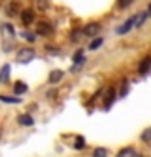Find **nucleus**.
Segmentation results:
<instances>
[{
  "instance_id": "f257e3e1",
  "label": "nucleus",
  "mask_w": 151,
  "mask_h": 157,
  "mask_svg": "<svg viewBox=\"0 0 151 157\" xmlns=\"http://www.w3.org/2000/svg\"><path fill=\"white\" fill-rule=\"evenodd\" d=\"M36 58V50L33 48V46H21V48L15 52V61H17V63H31V61H33Z\"/></svg>"
},
{
  "instance_id": "f03ea898",
  "label": "nucleus",
  "mask_w": 151,
  "mask_h": 157,
  "mask_svg": "<svg viewBox=\"0 0 151 157\" xmlns=\"http://www.w3.org/2000/svg\"><path fill=\"white\" fill-rule=\"evenodd\" d=\"M19 21H21V25L25 27V29H29L31 25H35V23H36V12H35V8H21Z\"/></svg>"
},
{
  "instance_id": "7ed1b4c3",
  "label": "nucleus",
  "mask_w": 151,
  "mask_h": 157,
  "mask_svg": "<svg viewBox=\"0 0 151 157\" xmlns=\"http://www.w3.org/2000/svg\"><path fill=\"white\" fill-rule=\"evenodd\" d=\"M35 33L38 35V36H52L54 33H55V29H54V25L48 21V19H40V21H36L35 23Z\"/></svg>"
},
{
  "instance_id": "20e7f679",
  "label": "nucleus",
  "mask_w": 151,
  "mask_h": 157,
  "mask_svg": "<svg viewBox=\"0 0 151 157\" xmlns=\"http://www.w3.org/2000/svg\"><path fill=\"white\" fill-rule=\"evenodd\" d=\"M21 13V6L17 0H8V2H4V15L8 19H13V17H19Z\"/></svg>"
},
{
  "instance_id": "39448f33",
  "label": "nucleus",
  "mask_w": 151,
  "mask_h": 157,
  "mask_svg": "<svg viewBox=\"0 0 151 157\" xmlns=\"http://www.w3.org/2000/svg\"><path fill=\"white\" fill-rule=\"evenodd\" d=\"M0 35H2V40H15L17 31L10 21H2L0 23Z\"/></svg>"
},
{
  "instance_id": "423d86ee",
  "label": "nucleus",
  "mask_w": 151,
  "mask_h": 157,
  "mask_svg": "<svg viewBox=\"0 0 151 157\" xmlns=\"http://www.w3.org/2000/svg\"><path fill=\"white\" fill-rule=\"evenodd\" d=\"M132 29H136V13L134 15H130L126 21H123L121 25H119L117 29H115V33L119 35V36H124V35H128Z\"/></svg>"
},
{
  "instance_id": "0eeeda50",
  "label": "nucleus",
  "mask_w": 151,
  "mask_h": 157,
  "mask_svg": "<svg viewBox=\"0 0 151 157\" xmlns=\"http://www.w3.org/2000/svg\"><path fill=\"white\" fill-rule=\"evenodd\" d=\"M82 29H84V36L94 38V36H100V33H101V23L100 21H88Z\"/></svg>"
},
{
  "instance_id": "6e6552de",
  "label": "nucleus",
  "mask_w": 151,
  "mask_h": 157,
  "mask_svg": "<svg viewBox=\"0 0 151 157\" xmlns=\"http://www.w3.org/2000/svg\"><path fill=\"white\" fill-rule=\"evenodd\" d=\"M119 98V92L117 88H105L103 90V109H111V105H113V101Z\"/></svg>"
},
{
  "instance_id": "1a4fd4ad",
  "label": "nucleus",
  "mask_w": 151,
  "mask_h": 157,
  "mask_svg": "<svg viewBox=\"0 0 151 157\" xmlns=\"http://www.w3.org/2000/svg\"><path fill=\"white\" fill-rule=\"evenodd\" d=\"M71 61H73V65H71V71H75V69H78L81 65H84V63H86V50H84V48L75 50Z\"/></svg>"
},
{
  "instance_id": "9d476101",
  "label": "nucleus",
  "mask_w": 151,
  "mask_h": 157,
  "mask_svg": "<svg viewBox=\"0 0 151 157\" xmlns=\"http://www.w3.org/2000/svg\"><path fill=\"white\" fill-rule=\"evenodd\" d=\"M149 71H151V56H145V58H142L140 65H138V75L140 77H147Z\"/></svg>"
},
{
  "instance_id": "9b49d317",
  "label": "nucleus",
  "mask_w": 151,
  "mask_h": 157,
  "mask_svg": "<svg viewBox=\"0 0 151 157\" xmlns=\"http://www.w3.org/2000/svg\"><path fill=\"white\" fill-rule=\"evenodd\" d=\"M63 77H65V71H63V69H52L50 75H48V84H58V82H61Z\"/></svg>"
},
{
  "instance_id": "f8f14e48",
  "label": "nucleus",
  "mask_w": 151,
  "mask_h": 157,
  "mask_svg": "<svg viewBox=\"0 0 151 157\" xmlns=\"http://www.w3.org/2000/svg\"><path fill=\"white\" fill-rule=\"evenodd\" d=\"M12 92L15 94V96H25V94L29 92V84L23 82V81H15L13 86H12Z\"/></svg>"
},
{
  "instance_id": "ddd939ff",
  "label": "nucleus",
  "mask_w": 151,
  "mask_h": 157,
  "mask_svg": "<svg viewBox=\"0 0 151 157\" xmlns=\"http://www.w3.org/2000/svg\"><path fill=\"white\" fill-rule=\"evenodd\" d=\"M10 77H12V65L4 63L0 67V84H8L10 82Z\"/></svg>"
},
{
  "instance_id": "4468645a",
  "label": "nucleus",
  "mask_w": 151,
  "mask_h": 157,
  "mask_svg": "<svg viewBox=\"0 0 151 157\" xmlns=\"http://www.w3.org/2000/svg\"><path fill=\"white\" fill-rule=\"evenodd\" d=\"M17 124H19V127H33V124H35V117L31 113H19L17 115Z\"/></svg>"
},
{
  "instance_id": "2eb2a0df",
  "label": "nucleus",
  "mask_w": 151,
  "mask_h": 157,
  "mask_svg": "<svg viewBox=\"0 0 151 157\" xmlns=\"http://www.w3.org/2000/svg\"><path fill=\"white\" fill-rule=\"evenodd\" d=\"M103 42H105V38H103L101 35H100V36H94V38H90V42H88V50H90V52H96V50H100L101 46H103Z\"/></svg>"
},
{
  "instance_id": "dca6fc26",
  "label": "nucleus",
  "mask_w": 151,
  "mask_h": 157,
  "mask_svg": "<svg viewBox=\"0 0 151 157\" xmlns=\"http://www.w3.org/2000/svg\"><path fill=\"white\" fill-rule=\"evenodd\" d=\"M0 101L2 104H10V105H17V104H21V96H8V94H0Z\"/></svg>"
},
{
  "instance_id": "f3484780",
  "label": "nucleus",
  "mask_w": 151,
  "mask_h": 157,
  "mask_svg": "<svg viewBox=\"0 0 151 157\" xmlns=\"http://www.w3.org/2000/svg\"><path fill=\"white\" fill-rule=\"evenodd\" d=\"M136 155H138V150L134 146H126L123 150H119L117 153V157H136Z\"/></svg>"
},
{
  "instance_id": "a211bd4d",
  "label": "nucleus",
  "mask_w": 151,
  "mask_h": 157,
  "mask_svg": "<svg viewBox=\"0 0 151 157\" xmlns=\"http://www.w3.org/2000/svg\"><path fill=\"white\" fill-rule=\"evenodd\" d=\"M19 36L23 38V40H27V42H31V44H33L35 40H36V33H35V31H29V29H23L21 31V33H19Z\"/></svg>"
},
{
  "instance_id": "6ab92c4d",
  "label": "nucleus",
  "mask_w": 151,
  "mask_h": 157,
  "mask_svg": "<svg viewBox=\"0 0 151 157\" xmlns=\"http://www.w3.org/2000/svg\"><path fill=\"white\" fill-rule=\"evenodd\" d=\"M82 36H84V29H82V27H75V29L69 33V38H71L73 42H78Z\"/></svg>"
},
{
  "instance_id": "aec40b11",
  "label": "nucleus",
  "mask_w": 151,
  "mask_h": 157,
  "mask_svg": "<svg viewBox=\"0 0 151 157\" xmlns=\"http://www.w3.org/2000/svg\"><path fill=\"white\" fill-rule=\"evenodd\" d=\"M149 17H151V15L147 13V10H145V12H140V13H136V29H140V27H142V25H144V23L149 19Z\"/></svg>"
},
{
  "instance_id": "412c9836",
  "label": "nucleus",
  "mask_w": 151,
  "mask_h": 157,
  "mask_svg": "<svg viewBox=\"0 0 151 157\" xmlns=\"http://www.w3.org/2000/svg\"><path fill=\"white\" fill-rule=\"evenodd\" d=\"M134 2H136V0H117L115 6H117V10H128Z\"/></svg>"
},
{
  "instance_id": "4be33fe9",
  "label": "nucleus",
  "mask_w": 151,
  "mask_h": 157,
  "mask_svg": "<svg viewBox=\"0 0 151 157\" xmlns=\"http://www.w3.org/2000/svg\"><path fill=\"white\" fill-rule=\"evenodd\" d=\"M117 92H119V98L128 96V92H130V84H128V81H123V86H121Z\"/></svg>"
},
{
  "instance_id": "5701e85b",
  "label": "nucleus",
  "mask_w": 151,
  "mask_h": 157,
  "mask_svg": "<svg viewBox=\"0 0 151 157\" xmlns=\"http://www.w3.org/2000/svg\"><path fill=\"white\" fill-rule=\"evenodd\" d=\"M84 146H86L84 136H75V142H73V147H75V150H82Z\"/></svg>"
},
{
  "instance_id": "b1692460",
  "label": "nucleus",
  "mask_w": 151,
  "mask_h": 157,
  "mask_svg": "<svg viewBox=\"0 0 151 157\" xmlns=\"http://www.w3.org/2000/svg\"><path fill=\"white\" fill-rule=\"evenodd\" d=\"M48 6H50V0H36V8H38V10L46 12V10H48Z\"/></svg>"
},
{
  "instance_id": "393cba45",
  "label": "nucleus",
  "mask_w": 151,
  "mask_h": 157,
  "mask_svg": "<svg viewBox=\"0 0 151 157\" xmlns=\"http://www.w3.org/2000/svg\"><path fill=\"white\" fill-rule=\"evenodd\" d=\"M142 142H151V127H147L144 132H142Z\"/></svg>"
},
{
  "instance_id": "a878e982",
  "label": "nucleus",
  "mask_w": 151,
  "mask_h": 157,
  "mask_svg": "<svg viewBox=\"0 0 151 157\" xmlns=\"http://www.w3.org/2000/svg\"><path fill=\"white\" fill-rule=\"evenodd\" d=\"M109 153H107V150L105 147H96V150H94V155L92 157H107Z\"/></svg>"
},
{
  "instance_id": "bb28decb",
  "label": "nucleus",
  "mask_w": 151,
  "mask_h": 157,
  "mask_svg": "<svg viewBox=\"0 0 151 157\" xmlns=\"http://www.w3.org/2000/svg\"><path fill=\"white\" fill-rule=\"evenodd\" d=\"M147 13H149V15H151V2H149V4H147Z\"/></svg>"
},
{
  "instance_id": "cd10ccee",
  "label": "nucleus",
  "mask_w": 151,
  "mask_h": 157,
  "mask_svg": "<svg viewBox=\"0 0 151 157\" xmlns=\"http://www.w3.org/2000/svg\"><path fill=\"white\" fill-rule=\"evenodd\" d=\"M0 140H2V128H0Z\"/></svg>"
},
{
  "instance_id": "c85d7f7f",
  "label": "nucleus",
  "mask_w": 151,
  "mask_h": 157,
  "mask_svg": "<svg viewBox=\"0 0 151 157\" xmlns=\"http://www.w3.org/2000/svg\"><path fill=\"white\" fill-rule=\"evenodd\" d=\"M136 157H142V155H140V153H138V155H136Z\"/></svg>"
}]
</instances>
